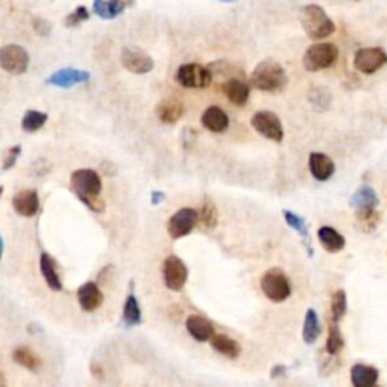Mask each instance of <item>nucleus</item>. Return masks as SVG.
I'll return each instance as SVG.
<instances>
[{
  "label": "nucleus",
  "instance_id": "1",
  "mask_svg": "<svg viewBox=\"0 0 387 387\" xmlns=\"http://www.w3.org/2000/svg\"><path fill=\"white\" fill-rule=\"evenodd\" d=\"M70 188L74 196L95 214H103L106 205L102 198L103 183L100 174L91 168L76 170L70 176Z\"/></svg>",
  "mask_w": 387,
  "mask_h": 387
},
{
  "label": "nucleus",
  "instance_id": "2",
  "mask_svg": "<svg viewBox=\"0 0 387 387\" xmlns=\"http://www.w3.org/2000/svg\"><path fill=\"white\" fill-rule=\"evenodd\" d=\"M287 83V76L282 65L273 60H265L257 64L251 73L250 85L259 91L277 93L282 91Z\"/></svg>",
  "mask_w": 387,
  "mask_h": 387
},
{
  "label": "nucleus",
  "instance_id": "3",
  "mask_svg": "<svg viewBox=\"0 0 387 387\" xmlns=\"http://www.w3.org/2000/svg\"><path fill=\"white\" fill-rule=\"evenodd\" d=\"M301 25L307 36L313 41L324 40L334 34L336 26L330 17L319 5H306L301 9Z\"/></svg>",
  "mask_w": 387,
  "mask_h": 387
},
{
  "label": "nucleus",
  "instance_id": "4",
  "mask_svg": "<svg viewBox=\"0 0 387 387\" xmlns=\"http://www.w3.org/2000/svg\"><path fill=\"white\" fill-rule=\"evenodd\" d=\"M260 289L273 303H283L292 294L287 276L278 268H271L264 273L260 278Z\"/></svg>",
  "mask_w": 387,
  "mask_h": 387
},
{
  "label": "nucleus",
  "instance_id": "5",
  "mask_svg": "<svg viewBox=\"0 0 387 387\" xmlns=\"http://www.w3.org/2000/svg\"><path fill=\"white\" fill-rule=\"evenodd\" d=\"M339 48L333 43H316L306 50L303 56V67L311 73L330 69L337 61Z\"/></svg>",
  "mask_w": 387,
  "mask_h": 387
},
{
  "label": "nucleus",
  "instance_id": "6",
  "mask_svg": "<svg viewBox=\"0 0 387 387\" xmlns=\"http://www.w3.org/2000/svg\"><path fill=\"white\" fill-rule=\"evenodd\" d=\"M176 81L183 88L203 90L208 88L214 81V73L209 67H203L200 64H183L176 73Z\"/></svg>",
  "mask_w": 387,
  "mask_h": 387
},
{
  "label": "nucleus",
  "instance_id": "7",
  "mask_svg": "<svg viewBox=\"0 0 387 387\" xmlns=\"http://www.w3.org/2000/svg\"><path fill=\"white\" fill-rule=\"evenodd\" d=\"M251 125L253 129L269 141L280 144L285 138V129L280 118L271 111H259L251 117Z\"/></svg>",
  "mask_w": 387,
  "mask_h": 387
},
{
  "label": "nucleus",
  "instance_id": "8",
  "mask_svg": "<svg viewBox=\"0 0 387 387\" xmlns=\"http://www.w3.org/2000/svg\"><path fill=\"white\" fill-rule=\"evenodd\" d=\"M188 276H189L188 266L179 256L170 254L165 260H163L162 278L167 289L172 290V292H180L188 282Z\"/></svg>",
  "mask_w": 387,
  "mask_h": 387
},
{
  "label": "nucleus",
  "instance_id": "9",
  "mask_svg": "<svg viewBox=\"0 0 387 387\" xmlns=\"http://www.w3.org/2000/svg\"><path fill=\"white\" fill-rule=\"evenodd\" d=\"M200 222V215L196 209L182 208L174 212L168 219L167 231L171 239H182L192 233V230Z\"/></svg>",
  "mask_w": 387,
  "mask_h": 387
},
{
  "label": "nucleus",
  "instance_id": "10",
  "mask_svg": "<svg viewBox=\"0 0 387 387\" xmlns=\"http://www.w3.org/2000/svg\"><path fill=\"white\" fill-rule=\"evenodd\" d=\"M29 62H31V57L26 48L17 44H9L2 47L0 50V65L2 69L14 76H20L27 72Z\"/></svg>",
  "mask_w": 387,
  "mask_h": 387
},
{
  "label": "nucleus",
  "instance_id": "11",
  "mask_svg": "<svg viewBox=\"0 0 387 387\" xmlns=\"http://www.w3.org/2000/svg\"><path fill=\"white\" fill-rule=\"evenodd\" d=\"M387 64V53L381 47H365L357 50L354 67L363 74H374Z\"/></svg>",
  "mask_w": 387,
  "mask_h": 387
},
{
  "label": "nucleus",
  "instance_id": "12",
  "mask_svg": "<svg viewBox=\"0 0 387 387\" xmlns=\"http://www.w3.org/2000/svg\"><path fill=\"white\" fill-rule=\"evenodd\" d=\"M120 60L124 69L133 74H147L154 69L153 57L138 47H124Z\"/></svg>",
  "mask_w": 387,
  "mask_h": 387
},
{
  "label": "nucleus",
  "instance_id": "13",
  "mask_svg": "<svg viewBox=\"0 0 387 387\" xmlns=\"http://www.w3.org/2000/svg\"><path fill=\"white\" fill-rule=\"evenodd\" d=\"M91 79L90 72L79 70V69H61L55 72L52 76H48L46 79V83L50 86H56V88H72L79 83H85Z\"/></svg>",
  "mask_w": 387,
  "mask_h": 387
},
{
  "label": "nucleus",
  "instance_id": "14",
  "mask_svg": "<svg viewBox=\"0 0 387 387\" xmlns=\"http://www.w3.org/2000/svg\"><path fill=\"white\" fill-rule=\"evenodd\" d=\"M103 301V292L100 290L99 285L94 282H86L77 289V303H79L83 312H95L97 308L102 307Z\"/></svg>",
  "mask_w": 387,
  "mask_h": 387
},
{
  "label": "nucleus",
  "instance_id": "15",
  "mask_svg": "<svg viewBox=\"0 0 387 387\" xmlns=\"http://www.w3.org/2000/svg\"><path fill=\"white\" fill-rule=\"evenodd\" d=\"M13 208L20 217L31 218L38 214L40 209V197L35 189L18 191L13 198Z\"/></svg>",
  "mask_w": 387,
  "mask_h": 387
},
{
  "label": "nucleus",
  "instance_id": "16",
  "mask_svg": "<svg viewBox=\"0 0 387 387\" xmlns=\"http://www.w3.org/2000/svg\"><path fill=\"white\" fill-rule=\"evenodd\" d=\"M186 330L189 336L197 342H210L215 334V327L208 318L201 315H191L186 319Z\"/></svg>",
  "mask_w": 387,
  "mask_h": 387
},
{
  "label": "nucleus",
  "instance_id": "17",
  "mask_svg": "<svg viewBox=\"0 0 387 387\" xmlns=\"http://www.w3.org/2000/svg\"><path fill=\"white\" fill-rule=\"evenodd\" d=\"M222 91H224L230 103H233L235 106H244L250 99L251 88L240 76H235L222 83Z\"/></svg>",
  "mask_w": 387,
  "mask_h": 387
},
{
  "label": "nucleus",
  "instance_id": "18",
  "mask_svg": "<svg viewBox=\"0 0 387 387\" xmlns=\"http://www.w3.org/2000/svg\"><path fill=\"white\" fill-rule=\"evenodd\" d=\"M308 170H311L313 179H316L318 182H327L334 174L336 167L330 156H327L324 153L313 151L308 156Z\"/></svg>",
  "mask_w": 387,
  "mask_h": 387
},
{
  "label": "nucleus",
  "instance_id": "19",
  "mask_svg": "<svg viewBox=\"0 0 387 387\" xmlns=\"http://www.w3.org/2000/svg\"><path fill=\"white\" fill-rule=\"evenodd\" d=\"M201 124L205 125V128L209 132L214 133H222L229 129V115L222 111L219 106H209L206 108V111L201 114Z\"/></svg>",
  "mask_w": 387,
  "mask_h": 387
},
{
  "label": "nucleus",
  "instance_id": "20",
  "mask_svg": "<svg viewBox=\"0 0 387 387\" xmlns=\"http://www.w3.org/2000/svg\"><path fill=\"white\" fill-rule=\"evenodd\" d=\"M40 269H41V274L46 280V285L50 287L53 292H61V290L64 289L62 280H61L60 273H57V266H56L55 259L48 253H41Z\"/></svg>",
  "mask_w": 387,
  "mask_h": 387
},
{
  "label": "nucleus",
  "instance_id": "21",
  "mask_svg": "<svg viewBox=\"0 0 387 387\" xmlns=\"http://www.w3.org/2000/svg\"><path fill=\"white\" fill-rule=\"evenodd\" d=\"M185 114V106L177 99H165L156 106V115L163 124H176Z\"/></svg>",
  "mask_w": 387,
  "mask_h": 387
},
{
  "label": "nucleus",
  "instance_id": "22",
  "mask_svg": "<svg viewBox=\"0 0 387 387\" xmlns=\"http://www.w3.org/2000/svg\"><path fill=\"white\" fill-rule=\"evenodd\" d=\"M121 324L125 328H133V327H138L142 324V312L140 307V301L132 289H130L129 295L125 297L123 315H121Z\"/></svg>",
  "mask_w": 387,
  "mask_h": 387
},
{
  "label": "nucleus",
  "instance_id": "23",
  "mask_svg": "<svg viewBox=\"0 0 387 387\" xmlns=\"http://www.w3.org/2000/svg\"><path fill=\"white\" fill-rule=\"evenodd\" d=\"M318 239L321 242V245L328 253H339L345 248L346 240L345 238L339 233V231L333 227L322 226L318 230Z\"/></svg>",
  "mask_w": 387,
  "mask_h": 387
},
{
  "label": "nucleus",
  "instance_id": "24",
  "mask_svg": "<svg viewBox=\"0 0 387 387\" xmlns=\"http://www.w3.org/2000/svg\"><path fill=\"white\" fill-rule=\"evenodd\" d=\"M283 218L286 221V224L292 230H295V233L303 239L308 256H312L313 250H312L311 233H308V227H307L306 219L303 217H299L298 214H295V212H292V210H283Z\"/></svg>",
  "mask_w": 387,
  "mask_h": 387
},
{
  "label": "nucleus",
  "instance_id": "25",
  "mask_svg": "<svg viewBox=\"0 0 387 387\" xmlns=\"http://www.w3.org/2000/svg\"><path fill=\"white\" fill-rule=\"evenodd\" d=\"M379 369L372 366L357 363L351 367V383L355 387H372L379 381Z\"/></svg>",
  "mask_w": 387,
  "mask_h": 387
},
{
  "label": "nucleus",
  "instance_id": "26",
  "mask_svg": "<svg viewBox=\"0 0 387 387\" xmlns=\"http://www.w3.org/2000/svg\"><path fill=\"white\" fill-rule=\"evenodd\" d=\"M210 345L218 354H222L231 360L238 359L242 353L240 345L227 334H214V337L210 339Z\"/></svg>",
  "mask_w": 387,
  "mask_h": 387
},
{
  "label": "nucleus",
  "instance_id": "27",
  "mask_svg": "<svg viewBox=\"0 0 387 387\" xmlns=\"http://www.w3.org/2000/svg\"><path fill=\"white\" fill-rule=\"evenodd\" d=\"M13 360L18 365L25 367V369L36 372L40 371V367L43 365V360L40 359V355L35 354L31 348L27 346H17L13 351Z\"/></svg>",
  "mask_w": 387,
  "mask_h": 387
},
{
  "label": "nucleus",
  "instance_id": "28",
  "mask_svg": "<svg viewBox=\"0 0 387 387\" xmlns=\"http://www.w3.org/2000/svg\"><path fill=\"white\" fill-rule=\"evenodd\" d=\"M379 203H380V200H379V196H376V192L374 191V188L367 186V185L360 186L350 198V206L354 210L376 208L379 206Z\"/></svg>",
  "mask_w": 387,
  "mask_h": 387
},
{
  "label": "nucleus",
  "instance_id": "29",
  "mask_svg": "<svg viewBox=\"0 0 387 387\" xmlns=\"http://www.w3.org/2000/svg\"><path fill=\"white\" fill-rule=\"evenodd\" d=\"M321 334V322L315 308H307L303 324V341L307 345H313Z\"/></svg>",
  "mask_w": 387,
  "mask_h": 387
},
{
  "label": "nucleus",
  "instance_id": "30",
  "mask_svg": "<svg viewBox=\"0 0 387 387\" xmlns=\"http://www.w3.org/2000/svg\"><path fill=\"white\" fill-rule=\"evenodd\" d=\"M355 221H357V226H359L363 231H366V233H369V231H374L380 226L381 215L376 212V208L359 209L355 210Z\"/></svg>",
  "mask_w": 387,
  "mask_h": 387
},
{
  "label": "nucleus",
  "instance_id": "31",
  "mask_svg": "<svg viewBox=\"0 0 387 387\" xmlns=\"http://www.w3.org/2000/svg\"><path fill=\"white\" fill-rule=\"evenodd\" d=\"M344 345H345V341H344V334L341 332V328H339V322H336L332 319L330 325H328V337L325 342V351L330 355H337L342 351Z\"/></svg>",
  "mask_w": 387,
  "mask_h": 387
},
{
  "label": "nucleus",
  "instance_id": "32",
  "mask_svg": "<svg viewBox=\"0 0 387 387\" xmlns=\"http://www.w3.org/2000/svg\"><path fill=\"white\" fill-rule=\"evenodd\" d=\"M307 99L313 106L315 111H327L330 108L333 95L327 88H324V86H313V88L308 91Z\"/></svg>",
  "mask_w": 387,
  "mask_h": 387
},
{
  "label": "nucleus",
  "instance_id": "33",
  "mask_svg": "<svg viewBox=\"0 0 387 387\" xmlns=\"http://www.w3.org/2000/svg\"><path fill=\"white\" fill-rule=\"evenodd\" d=\"M48 115L41 111H27L23 118H22V129L27 133H34L36 130H40L43 125L47 123Z\"/></svg>",
  "mask_w": 387,
  "mask_h": 387
},
{
  "label": "nucleus",
  "instance_id": "34",
  "mask_svg": "<svg viewBox=\"0 0 387 387\" xmlns=\"http://www.w3.org/2000/svg\"><path fill=\"white\" fill-rule=\"evenodd\" d=\"M200 215V224L203 227H206L208 230H214L218 224V210L217 206L214 205V201L206 198L205 203L198 212Z\"/></svg>",
  "mask_w": 387,
  "mask_h": 387
},
{
  "label": "nucleus",
  "instance_id": "35",
  "mask_svg": "<svg viewBox=\"0 0 387 387\" xmlns=\"http://www.w3.org/2000/svg\"><path fill=\"white\" fill-rule=\"evenodd\" d=\"M348 299L344 289H337L332 297V319L336 322H341V319L346 315Z\"/></svg>",
  "mask_w": 387,
  "mask_h": 387
},
{
  "label": "nucleus",
  "instance_id": "36",
  "mask_svg": "<svg viewBox=\"0 0 387 387\" xmlns=\"http://www.w3.org/2000/svg\"><path fill=\"white\" fill-rule=\"evenodd\" d=\"M90 18V13L88 9H86L85 6H77L73 13H70L69 15L65 17V27H77L79 25H82L83 22H86Z\"/></svg>",
  "mask_w": 387,
  "mask_h": 387
},
{
  "label": "nucleus",
  "instance_id": "37",
  "mask_svg": "<svg viewBox=\"0 0 387 387\" xmlns=\"http://www.w3.org/2000/svg\"><path fill=\"white\" fill-rule=\"evenodd\" d=\"M20 154H22V145L20 144H17V145H13V147H9L5 150L4 153V163H2V170L4 171H8V170H11L18 158H20Z\"/></svg>",
  "mask_w": 387,
  "mask_h": 387
},
{
  "label": "nucleus",
  "instance_id": "38",
  "mask_svg": "<svg viewBox=\"0 0 387 387\" xmlns=\"http://www.w3.org/2000/svg\"><path fill=\"white\" fill-rule=\"evenodd\" d=\"M93 11H94L95 15H99L100 18H103V20H112L108 0H94Z\"/></svg>",
  "mask_w": 387,
  "mask_h": 387
},
{
  "label": "nucleus",
  "instance_id": "39",
  "mask_svg": "<svg viewBox=\"0 0 387 387\" xmlns=\"http://www.w3.org/2000/svg\"><path fill=\"white\" fill-rule=\"evenodd\" d=\"M109 9H111V17L112 20L117 18L120 14L124 13L125 8H129L135 4V0H108Z\"/></svg>",
  "mask_w": 387,
  "mask_h": 387
},
{
  "label": "nucleus",
  "instance_id": "40",
  "mask_svg": "<svg viewBox=\"0 0 387 387\" xmlns=\"http://www.w3.org/2000/svg\"><path fill=\"white\" fill-rule=\"evenodd\" d=\"M32 27H34V31L41 36H48L52 32L50 23L44 20L43 17H32Z\"/></svg>",
  "mask_w": 387,
  "mask_h": 387
},
{
  "label": "nucleus",
  "instance_id": "41",
  "mask_svg": "<svg viewBox=\"0 0 387 387\" xmlns=\"http://www.w3.org/2000/svg\"><path fill=\"white\" fill-rule=\"evenodd\" d=\"M196 138H197V130L186 128L185 133L182 135V142L185 145V149H191L192 145H196Z\"/></svg>",
  "mask_w": 387,
  "mask_h": 387
},
{
  "label": "nucleus",
  "instance_id": "42",
  "mask_svg": "<svg viewBox=\"0 0 387 387\" xmlns=\"http://www.w3.org/2000/svg\"><path fill=\"white\" fill-rule=\"evenodd\" d=\"M287 372V366L283 363H278L276 366H273V369H271V379L277 380L280 376H285Z\"/></svg>",
  "mask_w": 387,
  "mask_h": 387
},
{
  "label": "nucleus",
  "instance_id": "43",
  "mask_svg": "<svg viewBox=\"0 0 387 387\" xmlns=\"http://www.w3.org/2000/svg\"><path fill=\"white\" fill-rule=\"evenodd\" d=\"M163 201H165V194H163L162 191H151L150 203L153 206H159Z\"/></svg>",
  "mask_w": 387,
  "mask_h": 387
},
{
  "label": "nucleus",
  "instance_id": "44",
  "mask_svg": "<svg viewBox=\"0 0 387 387\" xmlns=\"http://www.w3.org/2000/svg\"><path fill=\"white\" fill-rule=\"evenodd\" d=\"M91 374L95 376V379H100V380L103 379V375H104L102 366L99 363H93L91 365Z\"/></svg>",
  "mask_w": 387,
  "mask_h": 387
},
{
  "label": "nucleus",
  "instance_id": "45",
  "mask_svg": "<svg viewBox=\"0 0 387 387\" xmlns=\"http://www.w3.org/2000/svg\"><path fill=\"white\" fill-rule=\"evenodd\" d=\"M218 2L219 4H235V2H238V0H218Z\"/></svg>",
  "mask_w": 387,
  "mask_h": 387
},
{
  "label": "nucleus",
  "instance_id": "46",
  "mask_svg": "<svg viewBox=\"0 0 387 387\" xmlns=\"http://www.w3.org/2000/svg\"><path fill=\"white\" fill-rule=\"evenodd\" d=\"M354 2H359V0H354Z\"/></svg>",
  "mask_w": 387,
  "mask_h": 387
}]
</instances>
